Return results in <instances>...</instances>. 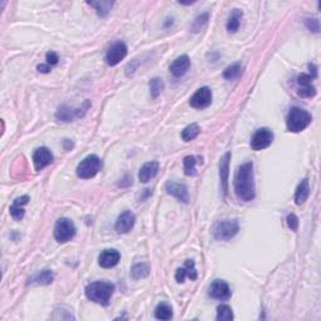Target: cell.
<instances>
[{"label": "cell", "instance_id": "1", "mask_svg": "<svg viewBox=\"0 0 321 321\" xmlns=\"http://www.w3.org/2000/svg\"><path fill=\"white\" fill-rule=\"evenodd\" d=\"M235 193L238 200L243 202H250L256 197V190H255V176H254V164L252 162L241 164L237 168L235 175Z\"/></svg>", "mask_w": 321, "mask_h": 321}, {"label": "cell", "instance_id": "2", "mask_svg": "<svg viewBox=\"0 0 321 321\" xmlns=\"http://www.w3.org/2000/svg\"><path fill=\"white\" fill-rule=\"evenodd\" d=\"M113 292H115V285L108 281H96L86 288L87 299L103 306L109 305Z\"/></svg>", "mask_w": 321, "mask_h": 321}, {"label": "cell", "instance_id": "3", "mask_svg": "<svg viewBox=\"0 0 321 321\" xmlns=\"http://www.w3.org/2000/svg\"><path fill=\"white\" fill-rule=\"evenodd\" d=\"M311 121L312 117L308 110L295 107L289 112L288 119H286V126H288L289 132L299 133L303 132L305 128H308Z\"/></svg>", "mask_w": 321, "mask_h": 321}, {"label": "cell", "instance_id": "4", "mask_svg": "<svg viewBox=\"0 0 321 321\" xmlns=\"http://www.w3.org/2000/svg\"><path fill=\"white\" fill-rule=\"evenodd\" d=\"M240 231L237 220H220L212 227V235L218 241H230Z\"/></svg>", "mask_w": 321, "mask_h": 321}, {"label": "cell", "instance_id": "5", "mask_svg": "<svg viewBox=\"0 0 321 321\" xmlns=\"http://www.w3.org/2000/svg\"><path fill=\"white\" fill-rule=\"evenodd\" d=\"M102 161L98 156L89 155L77 166V176L83 180H89L101 171Z\"/></svg>", "mask_w": 321, "mask_h": 321}, {"label": "cell", "instance_id": "6", "mask_svg": "<svg viewBox=\"0 0 321 321\" xmlns=\"http://www.w3.org/2000/svg\"><path fill=\"white\" fill-rule=\"evenodd\" d=\"M75 226L69 218H59L54 227V238L59 243H65L75 236Z\"/></svg>", "mask_w": 321, "mask_h": 321}, {"label": "cell", "instance_id": "7", "mask_svg": "<svg viewBox=\"0 0 321 321\" xmlns=\"http://www.w3.org/2000/svg\"><path fill=\"white\" fill-rule=\"evenodd\" d=\"M90 107V102L86 101L84 102L83 107L79 108H73L69 106H62L59 107V109L56 110L55 118L61 122H65V123H69V122H74L77 118H82L87 113V109Z\"/></svg>", "mask_w": 321, "mask_h": 321}, {"label": "cell", "instance_id": "8", "mask_svg": "<svg viewBox=\"0 0 321 321\" xmlns=\"http://www.w3.org/2000/svg\"><path fill=\"white\" fill-rule=\"evenodd\" d=\"M274 141V133L269 128H260L256 130L251 139V148L254 150H262L271 146Z\"/></svg>", "mask_w": 321, "mask_h": 321}, {"label": "cell", "instance_id": "9", "mask_svg": "<svg viewBox=\"0 0 321 321\" xmlns=\"http://www.w3.org/2000/svg\"><path fill=\"white\" fill-rule=\"evenodd\" d=\"M212 103V90L209 87H202L190 99V104L191 107L196 108V109H204V108L210 107Z\"/></svg>", "mask_w": 321, "mask_h": 321}, {"label": "cell", "instance_id": "10", "mask_svg": "<svg viewBox=\"0 0 321 321\" xmlns=\"http://www.w3.org/2000/svg\"><path fill=\"white\" fill-rule=\"evenodd\" d=\"M209 295L210 297L215 300H220V301H227L231 299L232 292L231 289H230L229 284L223 280H215L214 282L211 284L209 289Z\"/></svg>", "mask_w": 321, "mask_h": 321}, {"label": "cell", "instance_id": "11", "mask_svg": "<svg viewBox=\"0 0 321 321\" xmlns=\"http://www.w3.org/2000/svg\"><path fill=\"white\" fill-rule=\"evenodd\" d=\"M127 55V45L122 42H118V43L113 44L112 47L108 49L107 55H106V61L107 64L110 65V67H115L118 63H121V61H123Z\"/></svg>", "mask_w": 321, "mask_h": 321}, {"label": "cell", "instance_id": "12", "mask_svg": "<svg viewBox=\"0 0 321 321\" xmlns=\"http://www.w3.org/2000/svg\"><path fill=\"white\" fill-rule=\"evenodd\" d=\"M53 162V155L47 147L36 148L33 153V163L35 167V171H42L47 166H49Z\"/></svg>", "mask_w": 321, "mask_h": 321}, {"label": "cell", "instance_id": "13", "mask_svg": "<svg viewBox=\"0 0 321 321\" xmlns=\"http://www.w3.org/2000/svg\"><path fill=\"white\" fill-rule=\"evenodd\" d=\"M166 191L168 195L173 196V197L177 198L180 202L188 203L190 201V193L188 188H187L186 184L183 183H177L175 181H168L166 183Z\"/></svg>", "mask_w": 321, "mask_h": 321}, {"label": "cell", "instance_id": "14", "mask_svg": "<svg viewBox=\"0 0 321 321\" xmlns=\"http://www.w3.org/2000/svg\"><path fill=\"white\" fill-rule=\"evenodd\" d=\"M121 261V254L115 249H107L101 252L98 257V263L103 269H112Z\"/></svg>", "mask_w": 321, "mask_h": 321}, {"label": "cell", "instance_id": "15", "mask_svg": "<svg viewBox=\"0 0 321 321\" xmlns=\"http://www.w3.org/2000/svg\"><path fill=\"white\" fill-rule=\"evenodd\" d=\"M136 223V216L132 211H124L123 214L119 215L117 218V222H116V231L118 234H127L130 230L133 229Z\"/></svg>", "mask_w": 321, "mask_h": 321}, {"label": "cell", "instance_id": "16", "mask_svg": "<svg viewBox=\"0 0 321 321\" xmlns=\"http://www.w3.org/2000/svg\"><path fill=\"white\" fill-rule=\"evenodd\" d=\"M312 77L310 74H300L297 77V84H299V96L303 98H311L316 95V89L311 84Z\"/></svg>", "mask_w": 321, "mask_h": 321}, {"label": "cell", "instance_id": "17", "mask_svg": "<svg viewBox=\"0 0 321 321\" xmlns=\"http://www.w3.org/2000/svg\"><path fill=\"white\" fill-rule=\"evenodd\" d=\"M190 67H191V61H190L188 55H181L173 61L171 67H169V72L176 78H181L188 72Z\"/></svg>", "mask_w": 321, "mask_h": 321}, {"label": "cell", "instance_id": "18", "mask_svg": "<svg viewBox=\"0 0 321 321\" xmlns=\"http://www.w3.org/2000/svg\"><path fill=\"white\" fill-rule=\"evenodd\" d=\"M158 171H160V163H158V162L156 161L147 162V163H144L143 166L141 167V169H139L138 173L139 181L143 183H147L148 181H150L152 178H155L156 176H157Z\"/></svg>", "mask_w": 321, "mask_h": 321}, {"label": "cell", "instance_id": "19", "mask_svg": "<svg viewBox=\"0 0 321 321\" xmlns=\"http://www.w3.org/2000/svg\"><path fill=\"white\" fill-rule=\"evenodd\" d=\"M175 277L178 284L184 282V278L186 277L191 278V280H196V278H197V270H196L195 261L187 260L183 268H180L176 271Z\"/></svg>", "mask_w": 321, "mask_h": 321}, {"label": "cell", "instance_id": "20", "mask_svg": "<svg viewBox=\"0 0 321 321\" xmlns=\"http://www.w3.org/2000/svg\"><path fill=\"white\" fill-rule=\"evenodd\" d=\"M29 196H22V197H18L15 198V200L13 201V204L10 206L9 211H10V215L11 217L14 218L15 221H21L23 220V217H24V206L25 204H28V202H29Z\"/></svg>", "mask_w": 321, "mask_h": 321}, {"label": "cell", "instance_id": "21", "mask_svg": "<svg viewBox=\"0 0 321 321\" xmlns=\"http://www.w3.org/2000/svg\"><path fill=\"white\" fill-rule=\"evenodd\" d=\"M230 160H231V153L227 152L222 157L220 162V177H221V184H222L223 196L227 195L229 191V171H230Z\"/></svg>", "mask_w": 321, "mask_h": 321}, {"label": "cell", "instance_id": "22", "mask_svg": "<svg viewBox=\"0 0 321 321\" xmlns=\"http://www.w3.org/2000/svg\"><path fill=\"white\" fill-rule=\"evenodd\" d=\"M310 195V186H309L308 178H304L303 181L297 186L296 192H295V202L297 206H301L303 203H305V201L309 198Z\"/></svg>", "mask_w": 321, "mask_h": 321}, {"label": "cell", "instance_id": "23", "mask_svg": "<svg viewBox=\"0 0 321 321\" xmlns=\"http://www.w3.org/2000/svg\"><path fill=\"white\" fill-rule=\"evenodd\" d=\"M155 316L158 320H171L173 316L172 306L167 303L158 304L157 308L155 309Z\"/></svg>", "mask_w": 321, "mask_h": 321}, {"label": "cell", "instance_id": "24", "mask_svg": "<svg viewBox=\"0 0 321 321\" xmlns=\"http://www.w3.org/2000/svg\"><path fill=\"white\" fill-rule=\"evenodd\" d=\"M241 19H242V11L240 9H234V11L230 15L229 21H227V30L229 33H236L240 28L241 24Z\"/></svg>", "mask_w": 321, "mask_h": 321}, {"label": "cell", "instance_id": "25", "mask_svg": "<svg viewBox=\"0 0 321 321\" xmlns=\"http://www.w3.org/2000/svg\"><path fill=\"white\" fill-rule=\"evenodd\" d=\"M200 133H201L200 126L196 123H192V124H190V126H187L186 128L182 130V135L181 136H182V139L184 142H191L195 138H197Z\"/></svg>", "mask_w": 321, "mask_h": 321}, {"label": "cell", "instance_id": "26", "mask_svg": "<svg viewBox=\"0 0 321 321\" xmlns=\"http://www.w3.org/2000/svg\"><path fill=\"white\" fill-rule=\"evenodd\" d=\"M90 7H93L97 10V14L102 18L108 15L110 9L113 7V3L112 2H92V3H88Z\"/></svg>", "mask_w": 321, "mask_h": 321}, {"label": "cell", "instance_id": "27", "mask_svg": "<svg viewBox=\"0 0 321 321\" xmlns=\"http://www.w3.org/2000/svg\"><path fill=\"white\" fill-rule=\"evenodd\" d=\"M53 272L50 270H43L32 278V282L38 284V285H49L53 282Z\"/></svg>", "mask_w": 321, "mask_h": 321}, {"label": "cell", "instance_id": "28", "mask_svg": "<svg viewBox=\"0 0 321 321\" xmlns=\"http://www.w3.org/2000/svg\"><path fill=\"white\" fill-rule=\"evenodd\" d=\"M242 73V67H241L240 63H235L230 67H227L225 70H223V78L229 79V81H234V79H237L238 77Z\"/></svg>", "mask_w": 321, "mask_h": 321}, {"label": "cell", "instance_id": "29", "mask_svg": "<svg viewBox=\"0 0 321 321\" xmlns=\"http://www.w3.org/2000/svg\"><path fill=\"white\" fill-rule=\"evenodd\" d=\"M149 274V265L148 263H137L132 268V276L136 280H139V278H143L146 276H148Z\"/></svg>", "mask_w": 321, "mask_h": 321}, {"label": "cell", "instance_id": "30", "mask_svg": "<svg viewBox=\"0 0 321 321\" xmlns=\"http://www.w3.org/2000/svg\"><path fill=\"white\" fill-rule=\"evenodd\" d=\"M209 18H210V14H207V13H203V14H201V15H198L197 18L193 21L191 25L192 32H195V33L201 32V30L206 27L207 23H209Z\"/></svg>", "mask_w": 321, "mask_h": 321}, {"label": "cell", "instance_id": "31", "mask_svg": "<svg viewBox=\"0 0 321 321\" xmlns=\"http://www.w3.org/2000/svg\"><path fill=\"white\" fill-rule=\"evenodd\" d=\"M197 158L195 156H187L183 158V168L184 173L187 176H196V163H197Z\"/></svg>", "mask_w": 321, "mask_h": 321}, {"label": "cell", "instance_id": "32", "mask_svg": "<svg viewBox=\"0 0 321 321\" xmlns=\"http://www.w3.org/2000/svg\"><path fill=\"white\" fill-rule=\"evenodd\" d=\"M217 320L231 321L234 320V312L229 305H220L217 308Z\"/></svg>", "mask_w": 321, "mask_h": 321}, {"label": "cell", "instance_id": "33", "mask_svg": "<svg viewBox=\"0 0 321 321\" xmlns=\"http://www.w3.org/2000/svg\"><path fill=\"white\" fill-rule=\"evenodd\" d=\"M163 88H164V84L161 78H153L152 81L149 82L150 95H152L153 98H157V97L161 95L162 90H163Z\"/></svg>", "mask_w": 321, "mask_h": 321}, {"label": "cell", "instance_id": "34", "mask_svg": "<svg viewBox=\"0 0 321 321\" xmlns=\"http://www.w3.org/2000/svg\"><path fill=\"white\" fill-rule=\"evenodd\" d=\"M286 222H288L289 229L292 230V231H296L299 229V218H297L296 215L289 214L288 217H286Z\"/></svg>", "mask_w": 321, "mask_h": 321}, {"label": "cell", "instance_id": "35", "mask_svg": "<svg viewBox=\"0 0 321 321\" xmlns=\"http://www.w3.org/2000/svg\"><path fill=\"white\" fill-rule=\"evenodd\" d=\"M305 24H306V27H308L309 30H311V32H315V33H319L320 24H319V21H317L316 18L306 19Z\"/></svg>", "mask_w": 321, "mask_h": 321}, {"label": "cell", "instance_id": "36", "mask_svg": "<svg viewBox=\"0 0 321 321\" xmlns=\"http://www.w3.org/2000/svg\"><path fill=\"white\" fill-rule=\"evenodd\" d=\"M45 58H47V64L50 65V67H53V65H56L59 62V56L55 52H48Z\"/></svg>", "mask_w": 321, "mask_h": 321}, {"label": "cell", "instance_id": "37", "mask_svg": "<svg viewBox=\"0 0 321 321\" xmlns=\"http://www.w3.org/2000/svg\"><path fill=\"white\" fill-rule=\"evenodd\" d=\"M36 69H38V72H41V73H49L50 70H52V67L48 64H39L38 67H36Z\"/></svg>", "mask_w": 321, "mask_h": 321}, {"label": "cell", "instance_id": "38", "mask_svg": "<svg viewBox=\"0 0 321 321\" xmlns=\"http://www.w3.org/2000/svg\"><path fill=\"white\" fill-rule=\"evenodd\" d=\"M309 69H310V72L312 73L311 74L312 78H316L317 77V68L315 67V64H312V63L309 64Z\"/></svg>", "mask_w": 321, "mask_h": 321}]
</instances>
